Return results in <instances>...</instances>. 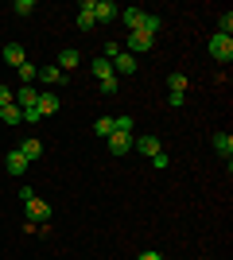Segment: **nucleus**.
<instances>
[{
	"instance_id": "1",
	"label": "nucleus",
	"mask_w": 233,
	"mask_h": 260,
	"mask_svg": "<svg viewBox=\"0 0 233 260\" xmlns=\"http://www.w3.org/2000/svg\"><path fill=\"white\" fill-rule=\"evenodd\" d=\"M23 206H27V221H31V225H47V221H51V206H47L43 198H35V194H31Z\"/></svg>"
},
{
	"instance_id": "2",
	"label": "nucleus",
	"mask_w": 233,
	"mask_h": 260,
	"mask_svg": "<svg viewBox=\"0 0 233 260\" xmlns=\"http://www.w3.org/2000/svg\"><path fill=\"white\" fill-rule=\"evenodd\" d=\"M210 58L214 62H229L233 58V39L229 35H214L210 39Z\"/></svg>"
},
{
	"instance_id": "3",
	"label": "nucleus",
	"mask_w": 233,
	"mask_h": 260,
	"mask_svg": "<svg viewBox=\"0 0 233 260\" xmlns=\"http://www.w3.org/2000/svg\"><path fill=\"white\" fill-rule=\"evenodd\" d=\"M121 20V8L113 0H93V23H113Z\"/></svg>"
},
{
	"instance_id": "4",
	"label": "nucleus",
	"mask_w": 233,
	"mask_h": 260,
	"mask_svg": "<svg viewBox=\"0 0 233 260\" xmlns=\"http://www.w3.org/2000/svg\"><path fill=\"white\" fill-rule=\"evenodd\" d=\"M152 47H155V35H148V31H128V43H124V51H128V54L152 51Z\"/></svg>"
},
{
	"instance_id": "5",
	"label": "nucleus",
	"mask_w": 233,
	"mask_h": 260,
	"mask_svg": "<svg viewBox=\"0 0 233 260\" xmlns=\"http://www.w3.org/2000/svg\"><path fill=\"white\" fill-rule=\"evenodd\" d=\"M109 152L113 155H128L132 152V136H128V132H113L109 136Z\"/></svg>"
},
{
	"instance_id": "6",
	"label": "nucleus",
	"mask_w": 233,
	"mask_h": 260,
	"mask_svg": "<svg viewBox=\"0 0 233 260\" xmlns=\"http://www.w3.org/2000/svg\"><path fill=\"white\" fill-rule=\"evenodd\" d=\"M78 31H93V0L78 4Z\"/></svg>"
},
{
	"instance_id": "7",
	"label": "nucleus",
	"mask_w": 233,
	"mask_h": 260,
	"mask_svg": "<svg viewBox=\"0 0 233 260\" xmlns=\"http://www.w3.org/2000/svg\"><path fill=\"white\" fill-rule=\"evenodd\" d=\"M113 74H136V54L121 51L117 58H113Z\"/></svg>"
},
{
	"instance_id": "8",
	"label": "nucleus",
	"mask_w": 233,
	"mask_h": 260,
	"mask_svg": "<svg viewBox=\"0 0 233 260\" xmlns=\"http://www.w3.org/2000/svg\"><path fill=\"white\" fill-rule=\"evenodd\" d=\"M0 58H4V62H8V66H16V70H20V66L27 62V54H23V47H20V43H8V47H4V54H0Z\"/></svg>"
},
{
	"instance_id": "9",
	"label": "nucleus",
	"mask_w": 233,
	"mask_h": 260,
	"mask_svg": "<svg viewBox=\"0 0 233 260\" xmlns=\"http://www.w3.org/2000/svg\"><path fill=\"white\" fill-rule=\"evenodd\" d=\"M214 152L222 155L225 163L233 159V136H229V132H218V136H214Z\"/></svg>"
},
{
	"instance_id": "10",
	"label": "nucleus",
	"mask_w": 233,
	"mask_h": 260,
	"mask_svg": "<svg viewBox=\"0 0 233 260\" xmlns=\"http://www.w3.org/2000/svg\"><path fill=\"white\" fill-rule=\"evenodd\" d=\"M4 163H8V175H23L27 167H31V163L23 159V152H20V148H12V152H8V159H4Z\"/></svg>"
},
{
	"instance_id": "11",
	"label": "nucleus",
	"mask_w": 233,
	"mask_h": 260,
	"mask_svg": "<svg viewBox=\"0 0 233 260\" xmlns=\"http://www.w3.org/2000/svg\"><path fill=\"white\" fill-rule=\"evenodd\" d=\"M121 20L128 31H140V23H144V8H121Z\"/></svg>"
},
{
	"instance_id": "12",
	"label": "nucleus",
	"mask_w": 233,
	"mask_h": 260,
	"mask_svg": "<svg viewBox=\"0 0 233 260\" xmlns=\"http://www.w3.org/2000/svg\"><path fill=\"white\" fill-rule=\"evenodd\" d=\"M35 109H39L43 117H51V113H58V109H62V101H58L55 93H39V101H35Z\"/></svg>"
},
{
	"instance_id": "13",
	"label": "nucleus",
	"mask_w": 233,
	"mask_h": 260,
	"mask_svg": "<svg viewBox=\"0 0 233 260\" xmlns=\"http://www.w3.org/2000/svg\"><path fill=\"white\" fill-rule=\"evenodd\" d=\"M55 66L62 70V74H70V70H78V66H82V54H78V51H62Z\"/></svg>"
},
{
	"instance_id": "14",
	"label": "nucleus",
	"mask_w": 233,
	"mask_h": 260,
	"mask_svg": "<svg viewBox=\"0 0 233 260\" xmlns=\"http://www.w3.org/2000/svg\"><path fill=\"white\" fill-rule=\"evenodd\" d=\"M35 101H39V89H35V86H20V89H16V105H20V109H31Z\"/></svg>"
},
{
	"instance_id": "15",
	"label": "nucleus",
	"mask_w": 233,
	"mask_h": 260,
	"mask_svg": "<svg viewBox=\"0 0 233 260\" xmlns=\"http://www.w3.org/2000/svg\"><path fill=\"white\" fill-rule=\"evenodd\" d=\"M0 120H4L8 128H16V124H23V109L20 105H4L0 109Z\"/></svg>"
},
{
	"instance_id": "16",
	"label": "nucleus",
	"mask_w": 233,
	"mask_h": 260,
	"mask_svg": "<svg viewBox=\"0 0 233 260\" xmlns=\"http://www.w3.org/2000/svg\"><path fill=\"white\" fill-rule=\"evenodd\" d=\"M136 152L152 159V155H159L163 148H159V140H155V136H140V140H136Z\"/></svg>"
},
{
	"instance_id": "17",
	"label": "nucleus",
	"mask_w": 233,
	"mask_h": 260,
	"mask_svg": "<svg viewBox=\"0 0 233 260\" xmlns=\"http://www.w3.org/2000/svg\"><path fill=\"white\" fill-rule=\"evenodd\" d=\"M39 82H51V86H58V82H70V74H62L58 66H43V70H39Z\"/></svg>"
},
{
	"instance_id": "18",
	"label": "nucleus",
	"mask_w": 233,
	"mask_h": 260,
	"mask_svg": "<svg viewBox=\"0 0 233 260\" xmlns=\"http://www.w3.org/2000/svg\"><path fill=\"white\" fill-rule=\"evenodd\" d=\"M20 152H23V159H27V163H35L39 155H43V144L31 136V140H23V144H20Z\"/></svg>"
},
{
	"instance_id": "19",
	"label": "nucleus",
	"mask_w": 233,
	"mask_h": 260,
	"mask_svg": "<svg viewBox=\"0 0 233 260\" xmlns=\"http://www.w3.org/2000/svg\"><path fill=\"white\" fill-rule=\"evenodd\" d=\"M140 31H148V35H159V31H163V20H159L155 12H144V23H140Z\"/></svg>"
},
{
	"instance_id": "20",
	"label": "nucleus",
	"mask_w": 233,
	"mask_h": 260,
	"mask_svg": "<svg viewBox=\"0 0 233 260\" xmlns=\"http://www.w3.org/2000/svg\"><path fill=\"white\" fill-rule=\"evenodd\" d=\"M93 74H97V82H101V78H117V74H113V62L105 58V54H97V58H93Z\"/></svg>"
},
{
	"instance_id": "21",
	"label": "nucleus",
	"mask_w": 233,
	"mask_h": 260,
	"mask_svg": "<svg viewBox=\"0 0 233 260\" xmlns=\"http://www.w3.org/2000/svg\"><path fill=\"white\" fill-rule=\"evenodd\" d=\"M167 86L171 93H187V74H167Z\"/></svg>"
},
{
	"instance_id": "22",
	"label": "nucleus",
	"mask_w": 233,
	"mask_h": 260,
	"mask_svg": "<svg viewBox=\"0 0 233 260\" xmlns=\"http://www.w3.org/2000/svg\"><path fill=\"white\" fill-rule=\"evenodd\" d=\"M20 78H23V86H31L35 78H39V66H35V62H23L20 66Z\"/></svg>"
},
{
	"instance_id": "23",
	"label": "nucleus",
	"mask_w": 233,
	"mask_h": 260,
	"mask_svg": "<svg viewBox=\"0 0 233 260\" xmlns=\"http://www.w3.org/2000/svg\"><path fill=\"white\" fill-rule=\"evenodd\" d=\"M233 31V12H222L218 16V35H229Z\"/></svg>"
},
{
	"instance_id": "24",
	"label": "nucleus",
	"mask_w": 233,
	"mask_h": 260,
	"mask_svg": "<svg viewBox=\"0 0 233 260\" xmlns=\"http://www.w3.org/2000/svg\"><path fill=\"white\" fill-rule=\"evenodd\" d=\"M93 132H97V136H113V117H97Z\"/></svg>"
},
{
	"instance_id": "25",
	"label": "nucleus",
	"mask_w": 233,
	"mask_h": 260,
	"mask_svg": "<svg viewBox=\"0 0 233 260\" xmlns=\"http://www.w3.org/2000/svg\"><path fill=\"white\" fill-rule=\"evenodd\" d=\"M12 12H16V16H31V12H35V0H16Z\"/></svg>"
},
{
	"instance_id": "26",
	"label": "nucleus",
	"mask_w": 233,
	"mask_h": 260,
	"mask_svg": "<svg viewBox=\"0 0 233 260\" xmlns=\"http://www.w3.org/2000/svg\"><path fill=\"white\" fill-rule=\"evenodd\" d=\"M113 132H128L132 136V117H113Z\"/></svg>"
},
{
	"instance_id": "27",
	"label": "nucleus",
	"mask_w": 233,
	"mask_h": 260,
	"mask_svg": "<svg viewBox=\"0 0 233 260\" xmlns=\"http://www.w3.org/2000/svg\"><path fill=\"white\" fill-rule=\"evenodd\" d=\"M117 89H121V82H117V78H101V93H117Z\"/></svg>"
},
{
	"instance_id": "28",
	"label": "nucleus",
	"mask_w": 233,
	"mask_h": 260,
	"mask_svg": "<svg viewBox=\"0 0 233 260\" xmlns=\"http://www.w3.org/2000/svg\"><path fill=\"white\" fill-rule=\"evenodd\" d=\"M4 105H16V89H8V86H0V109Z\"/></svg>"
},
{
	"instance_id": "29",
	"label": "nucleus",
	"mask_w": 233,
	"mask_h": 260,
	"mask_svg": "<svg viewBox=\"0 0 233 260\" xmlns=\"http://www.w3.org/2000/svg\"><path fill=\"white\" fill-rule=\"evenodd\" d=\"M39 117H43V113H39V109H23V120H27V124H39Z\"/></svg>"
},
{
	"instance_id": "30",
	"label": "nucleus",
	"mask_w": 233,
	"mask_h": 260,
	"mask_svg": "<svg viewBox=\"0 0 233 260\" xmlns=\"http://www.w3.org/2000/svg\"><path fill=\"white\" fill-rule=\"evenodd\" d=\"M136 260H163V252H155V249H144V252H140Z\"/></svg>"
},
{
	"instance_id": "31",
	"label": "nucleus",
	"mask_w": 233,
	"mask_h": 260,
	"mask_svg": "<svg viewBox=\"0 0 233 260\" xmlns=\"http://www.w3.org/2000/svg\"><path fill=\"white\" fill-rule=\"evenodd\" d=\"M152 167H159V171H163V167H167V152H159V155H152Z\"/></svg>"
}]
</instances>
